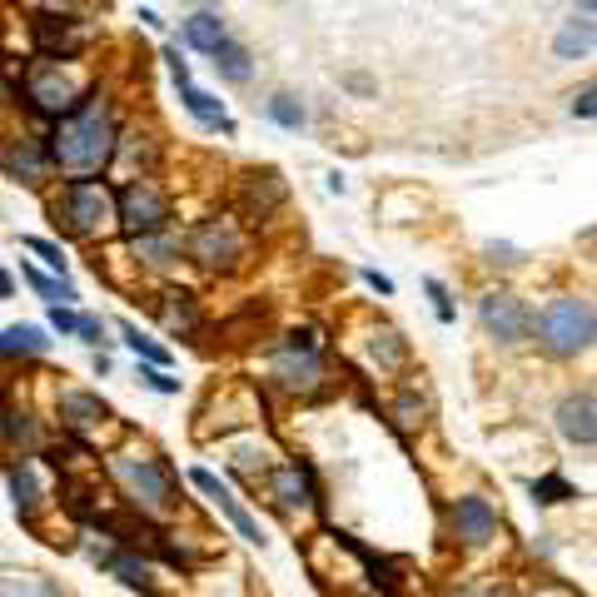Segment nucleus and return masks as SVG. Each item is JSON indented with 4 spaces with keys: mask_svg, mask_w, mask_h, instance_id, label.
Returning a JSON list of instances; mask_svg holds the SVG:
<instances>
[{
    "mask_svg": "<svg viewBox=\"0 0 597 597\" xmlns=\"http://www.w3.org/2000/svg\"><path fill=\"white\" fill-rule=\"evenodd\" d=\"M448 518H454V538L463 548H489L493 538H498V513H493L489 498H478V493L458 498Z\"/></svg>",
    "mask_w": 597,
    "mask_h": 597,
    "instance_id": "obj_11",
    "label": "nucleus"
},
{
    "mask_svg": "<svg viewBox=\"0 0 597 597\" xmlns=\"http://www.w3.org/2000/svg\"><path fill=\"white\" fill-rule=\"evenodd\" d=\"M110 418H115V413H110V403L100 399V393H66V399H60V424H66V434L85 438V444Z\"/></svg>",
    "mask_w": 597,
    "mask_h": 597,
    "instance_id": "obj_13",
    "label": "nucleus"
},
{
    "mask_svg": "<svg viewBox=\"0 0 597 597\" xmlns=\"http://www.w3.org/2000/svg\"><path fill=\"white\" fill-rule=\"evenodd\" d=\"M164 66H170V76L180 80V85H190V66L180 60V45H170V50H164Z\"/></svg>",
    "mask_w": 597,
    "mask_h": 597,
    "instance_id": "obj_37",
    "label": "nucleus"
},
{
    "mask_svg": "<svg viewBox=\"0 0 597 597\" xmlns=\"http://www.w3.org/2000/svg\"><path fill=\"white\" fill-rule=\"evenodd\" d=\"M55 229H66L70 239H100L115 225V190L95 185V180H70L60 195L50 199Z\"/></svg>",
    "mask_w": 597,
    "mask_h": 597,
    "instance_id": "obj_2",
    "label": "nucleus"
},
{
    "mask_svg": "<svg viewBox=\"0 0 597 597\" xmlns=\"http://www.w3.org/2000/svg\"><path fill=\"white\" fill-rule=\"evenodd\" d=\"M489 260L493 264H518V250H508V244H489Z\"/></svg>",
    "mask_w": 597,
    "mask_h": 597,
    "instance_id": "obj_40",
    "label": "nucleus"
},
{
    "mask_svg": "<svg viewBox=\"0 0 597 597\" xmlns=\"http://www.w3.org/2000/svg\"><path fill=\"white\" fill-rule=\"evenodd\" d=\"M567 498H577V489L567 483L563 473H548V478H532V503H567Z\"/></svg>",
    "mask_w": 597,
    "mask_h": 597,
    "instance_id": "obj_27",
    "label": "nucleus"
},
{
    "mask_svg": "<svg viewBox=\"0 0 597 597\" xmlns=\"http://www.w3.org/2000/svg\"><path fill=\"white\" fill-rule=\"evenodd\" d=\"M31 31H35V50H41V60H76V55L90 45V31L85 25H76L70 15H35Z\"/></svg>",
    "mask_w": 597,
    "mask_h": 597,
    "instance_id": "obj_10",
    "label": "nucleus"
},
{
    "mask_svg": "<svg viewBox=\"0 0 597 597\" xmlns=\"http://www.w3.org/2000/svg\"><path fill=\"white\" fill-rule=\"evenodd\" d=\"M538 344L553 358H577L593 348V305L577 294H558L538 314Z\"/></svg>",
    "mask_w": 597,
    "mask_h": 597,
    "instance_id": "obj_3",
    "label": "nucleus"
},
{
    "mask_svg": "<svg viewBox=\"0 0 597 597\" xmlns=\"http://www.w3.org/2000/svg\"><path fill=\"white\" fill-rule=\"evenodd\" d=\"M593 50V15H583V21H567V31L558 35V55L563 60H577V55Z\"/></svg>",
    "mask_w": 597,
    "mask_h": 597,
    "instance_id": "obj_26",
    "label": "nucleus"
},
{
    "mask_svg": "<svg viewBox=\"0 0 597 597\" xmlns=\"http://www.w3.org/2000/svg\"><path fill=\"white\" fill-rule=\"evenodd\" d=\"M0 160H5V170H11L21 185H45V174H50V150H45L41 140L11 145V150H0Z\"/></svg>",
    "mask_w": 597,
    "mask_h": 597,
    "instance_id": "obj_17",
    "label": "nucleus"
},
{
    "mask_svg": "<svg viewBox=\"0 0 597 597\" xmlns=\"http://www.w3.org/2000/svg\"><path fill=\"white\" fill-rule=\"evenodd\" d=\"M25 279H31V289L41 294L45 305H76V289H70L66 279H45V274H35V269H25Z\"/></svg>",
    "mask_w": 597,
    "mask_h": 597,
    "instance_id": "obj_31",
    "label": "nucleus"
},
{
    "mask_svg": "<svg viewBox=\"0 0 597 597\" xmlns=\"http://www.w3.org/2000/svg\"><path fill=\"white\" fill-rule=\"evenodd\" d=\"M115 225L130 239L164 234V229H170V199L154 190V180L135 174V180H125V185L115 190Z\"/></svg>",
    "mask_w": 597,
    "mask_h": 597,
    "instance_id": "obj_6",
    "label": "nucleus"
},
{
    "mask_svg": "<svg viewBox=\"0 0 597 597\" xmlns=\"http://www.w3.org/2000/svg\"><path fill=\"white\" fill-rule=\"evenodd\" d=\"M0 597H60V587L41 573H5L0 577Z\"/></svg>",
    "mask_w": 597,
    "mask_h": 597,
    "instance_id": "obj_25",
    "label": "nucleus"
},
{
    "mask_svg": "<svg viewBox=\"0 0 597 597\" xmlns=\"http://www.w3.org/2000/svg\"><path fill=\"white\" fill-rule=\"evenodd\" d=\"M50 348V338H45V329L35 324H11L5 334H0V354L11 358V354H45Z\"/></svg>",
    "mask_w": 597,
    "mask_h": 597,
    "instance_id": "obj_23",
    "label": "nucleus"
},
{
    "mask_svg": "<svg viewBox=\"0 0 597 597\" xmlns=\"http://www.w3.org/2000/svg\"><path fill=\"white\" fill-rule=\"evenodd\" d=\"M0 299H11V274L0 269Z\"/></svg>",
    "mask_w": 597,
    "mask_h": 597,
    "instance_id": "obj_42",
    "label": "nucleus"
},
{
    "mask_svg": "<svg viewBox=\"0 0 597 597\" xmlns=\"http://www.w3.org/2000/svg\"><path fill=\"white\" fill-rule=\"evenodd\" d=\"M76 338H85V344H100L105 338V324H100L95 314H80V334Z\"/></svg>",
    "mask_w": 597,
    "mask_h": 597,
    "instance_id": "obj_38",
    "label": "nucleus"
},
{
    "mask_svg": "<svg viewBox=\"0 0 597 597\" xmlns=\"http://www.w3.org/2000/svg\"><path fill=\"white\" fill-rule=\"evenodd\" d=\"M478 319H483L489 338H498V344H523L528 329H532L528 305H523L518 294H508V289H489V294H483V299H478Z\"/></svg>",
    "mask_w": 597,
    "mask_h": 597,
    "instance_id": "obj_8",
    "label": "nucleus"
},
{
    "mask_svg": "<svg viewBox=\"0 0 597 597\" xmlns=\"http://www.w3.org/2000/svg\"><path fill=\"white\" fill-rule=\"evenodd\" d=\"M85 80L70 70V60H35L31 70H25V100H31L41 115H66V110H76L80 100H85Z\"/></svg>",
    "mask_w": 597,
    "mask_h": 597,
    "instance_id": "obj_7",
    "label": "nucleus"
},
{
    "mask_svg": "<svg viewBox=\"0 0 597 597\" xmlns=\"http://www.w3.org/2000/svg\"><path fill=\"white\" fill-rule=\"evenodd\" d=\"M393 424H399L403 434H413V428L424 424V399H418L413 389H403V399L393 403Z\"/></svg>",
    "mask_w": 597,
    "mask_h": 597,
    "instance_id": "obj_32",
    "label": "nucleus"
},
{
    "mask_svg": "<svg viewBox=\"0 0 597 597\" xmlns=\"http://www.w3.org/2000/svg\"><path fill=\"white\" fill-rule=\"evenodd\" d=\"M25 244H31V250L41 254V260L50 264V269L60 274V279H66V254H60V244H50V239H25Z\"/></svg>",
    "mask_w": 597,
    "mask_h": 597,
    "instance_id": "obj_33",
    "label": "nucleus"
},
{
    "mask_svg": "<svg viewBox=\"0 0 597 597\" xmlns=\"http://www.w3.org/2000/svg\"><path fill=\"white\" fill-rule=\"evenodd\" d=\"M284 174L279 170H250V174H239V185H234V205H239V219H250V225H264V219L274 215V209L284 205Z\"/></svg>",
    "mask_w": 597,
    "mask_h": 597,
    "instance_id": "obj_9",
    "label": "nucleus"
},
{
    "mask_svg": "<svg viewBox=\"0 0 597 597\" xmlns=\"http://www.w3.org/2000/svg\"><path fill=\"white\" fill-rule=\"evenodd\" d=\"M269 119L274 125H284V130H299V125H305V105H299V95L279 90V95L269 100Z\"/></svg>",
    "mask_w": 597,
    "mask_h": 597,
    "instance_id": "obj_29",
    "label": "nucleus"
},
{
    "mask_svg": "<svg viewBox=\"0 0 597 597\" xmlns=\"http://www.w3.org/2000/svg\"><path fill=\"white\" fill-rule=\"evenodd\" d=\"M577 5H583V15H593V0H577Z\"/></svg>",
    "mask_w": 597,
    "mask_h": 597,
    "instance_id": "obj_44",
    "label": "nucleus"
},
{
    "mask_svg": "<svg viewBox=\"0 0 597 597\" xmlns=\"http://www.w3.org/2000/svg\"><path fill=\"white\" fill-rule=\"evenodd\" d=\"M269 493L279 498L284 513H299V508H309V503H319V483H314V473H309L305 458L274 468V473H269Z\"/></svg>",
    "mask_w": 597,
    "mask_h": 597,
    "instance_id": "obj_12",
    "label": "nucleus"
},
{
    "mask_svg": "<svg viewBox=\"0 0 597 597\" xmlns=\"http://www.w3.org/2000/svg\"><path fill=\"white\" fill-rule=\"evenodd\" d=\"M364 279H369L379 294H393V279H383V274H364Z\"/></svg>",
    "mask_w": 597,
    "mask_h": 597,
    "instance_id": "obj_41",
    "label": "nucleus"
},
{
    "mask_svg": "<svg viewBox=\"0 0 597 597\" xmlns=\"http://www.w3.org/2000/svg\"><path fill=\"white\" fill-rule=\"evenodd\" d=\"M140 379L150 383L154 393H180V383H174V379H170V374H164V369H154V364H145V369H140Z\"/></svg>",
    "mask_w": 597,
    "mask_h": 597,
    "instance_id": "obj_34",
    "label": "nucleus"
},
{
    "mask_svg": "<svg viewBox=\"0 0 597 597\" xmlns=\"http://www.w3.org/2000/svg\"><path fill=\"white\" fill-rule=\"evenodd\" d=\"M274 379H279V389H289V393H319V383H324V358L284 348V358L274 364Z\"/></svg>",
    "mask_w": 597,
    "mask_h": 597,
    "instance_id": "obj_16",
    "label": "nucleus"
},
{
    "mask_svg": "<svg viewBox=\"0 0 597 597\" xmlns=\"http://www.w3.org/2000/svg\"><path fill=\"white\" fill-rule=\"evenodd\" d=\"M489 597H518V593H513V587H493Z\"/></svg>",
    "mask_w": 597,
    "mask_h": 597,
    "instance_id": "obj_43",
    "label": "nucleus"
},
{
    "mask_svg": "<svg viewBox=\"0 0 597 597\" xmlns=\"http://www.w3.org/2000/svg\"><path fill=\"white\" fill-rule=\"evenodd\" d=\"M185 254L209 274H234V269H244V260H250V239H244V229L234 225V215H215V219H199L195 225Z\"/></svg>",
    "mask_w": 597,
    "mask_h": 597,
    "instance_id": "obj_5",
    "label": "nucleus"
},
{
    "mask_svg": "<svg viewBox=\"0 0 597 597\" xmlns=\"http://www.w3.org/2000/svg\"><path fill=\"white\" fill-rule=\"evenodd\" d=\"M558 428H563V438L567 444H577V448L597 444V399H593V389L567 393L563 409H558Z\"/></svg>",
    "mask_w": 597,
    "mask_h": 597,
    "instance_id": "obj_14",
    "label": "nucleus"
},
{
    "mask_svg": "<svg viewBox=\"0 0 597 597\" xmlns=\"http://www.w3.org/2000/svg\"><path fill=\"white\" fill-rule=\"evenodd\" d=\"M119 334H125V344H130L135 354L145 358V364H154V369H164V364H170V348H160L154 338H145L135 324H119Z\"/></svg>",
    "mask_w": 597,
    "mask_h": 597,
    "instance_id": "obj_30",
    "label": "nucleus"
},
{
    "mask_svg": "<svg viewBox=\"0 0 597 597\" xmlns=\"http://www.w3.org/2000/svg\"><path fill=\"white\" fill-rule=\"evenodd\" d=\"M215 70L229 80V85H244V80L254 76V60H250V50L239 41H219V50H215Z\"/></svg>",
    "mask_w": 597,
    "mask_h": 597,
    "instance_id": "obj_22",
    "label": "nucleus"
},
{
    "mask_svg": "<svg viewBox=\"0 0 597 597\" xmlns=\"http://www.w3.org/2000/svg\"><path fill=\"white\" fill-rule=\"evenodd\" d=\"M180 95H185V110L199 119V125H209V130H225V135H234V119L225 115V105H219L209 90H199V85H180Z\"/></svg>",
    "mask_w": 597,
    "mask_h": 597,
    "instance_id": "obj_19",
    "label": "nucleus"
},
{
    "mask_svg": "<svg viewBox=\"0 0 597 597\" xmlns=\"http://www.w3.org/2000/svg\"><path fill=\"white\" fill-rule=\"evenodd\" d=\"M135 254H140L145 264H154V269H164V264H174L180 260V250H174L164 234H145V239H135Z\"/></svg>",
    "mask_w": 597,
    "mask_h": 597,
    "instance_id": "obj_28",
    "label": "nucleus"
},
{
    "mask_svg": "<svg viewBox=\"0 0 597 597\" xmlns=\"http://www.w3.org/2000/svg\"><path fill=\"white\" fill-rule=\"evenodd\" d=\"M105 567H110V573H115L125 587H135V593H154L150 567H145L135 553H110V558H105Z\"/></svg>",
    "mask_w": 597,
    "mask_h": 597,
    "instance_id": "obj_24",
    "label": "nucleus"
},
{
    "mask_svg": "<svg viewBox=\"0 0 597 597\" xmlns=\"http://www.w3.org/2000/svg\"><path fill=\"white\" fill-rule=\"evenodd\" d=\"M50 324L60 329V334H80V314H70L66 305H50Z\"/></svg>",
    "mask_w": 597,
    "mask_h": 597,
    "instance_id": "obj_35",
    "label": "nucleus"
},
{
    "mask_svg": "<svg viewBox=\"0 0 597 597\" xmlns=\"http://www.w3.org/2000/svg\"><path fill=\"white\" fill-rule=\"evenodd\" d=\"M11 498H15V513H21L25 523H35V513L45 508V493H41V483H35L31 463H15L11 468Z\"/></svg>",
    "mask_w": 597,
    "mask_h": 597,
    "instance_id": "obj_21",
    "label": "nucleus"
},
{
    "mask_svg": "<svg viewBox=\"0 0 597 597\" xmlns=\"http://www.w3.org/2000/svg\"><path fill=\"white\" fill-rule=\"evenodd\" d=\"M110 473L125 483V493L135 498V508H145V513H170L174 503V493H180V478H174V468L164 463V458H125V454H115L110 458Z\"/></svg>",
    "mask_w": 597,
    "mask_h": 597,
    "instance_id": "obj_4",
    "label": "nucleus"
},
{
    "mask_svg": "<svg viewBox=\"0 0 597 597\" xmlns=\"http://www.w3.org/2000/svg\"><path fill=\"white\" fill-rule=\"evenodd\" d=\"M115 119H110V105L100 95H85L76 110L55 119V135H50V164H60L66 174L76 180H90L100 174L110 160H115Z\"/></svg>",
    "mask_w": 597,
    "mask_h": 597,
    "instance_id": "obj_1",
    "label": "nucleus"
},
{
    "mask_svg": "<svg viewBox=\"0 0 597 597\" xmlns=\"http://www.w3.org/2000/svg\"><path fill=\"white\" fill-rule=\"evenodd\" d=\"M185 45L190 50H205V55H215L219 50V41H229V31H225V21H219L215 11H199V15H190L185 21Z\"/></svg>",
    "mask_w": 597,
    "mask_h": 597,
    "instance_id": "obj_20",
    "label": "nucleus"
},
{
    "mask_svg": "<svg viewBox=\"0 0 597 597\" xmlns=\"http://www.w3.org/2000/svg\"><path fill=\"white\" fill-rule=\"evenodd\" d=\"M573 115H577V119H593V85H583V90L573 95Z\"/></svg>",
    "mask_w": 597,
    "mask_h": 597,
    "instance_id": "obj_39",
    "label": "nucleus"
},
{
    "mask_svg": "<svg viewBox=\"0 0 597 597\" xmlns=\"http://www.w3.org/2000/svg\"><path fill=\"white\" fill-rule=\"evenodd\" d=\"M190 483H195L199 493H209V498H215L219 508L229 513V523H234V528H239V538H244V543H260V548H264V528H260V523H254L244 508H239V498L225 489V483H219L215 473H209V468H195V473H190Z\"/></svg>",
    "mask_w": 597,
    "mask_h": 597,
    "instance_id": "obj_15",
    "label": "nucleus"
},
{
    "mask_svg": "<svg viewBox=\"0 0 597 597\" xmlns=\"http://www.w3.org/2000/svg\"><path fill=\"white\" fill-rule=\"evenodd\" d=\"M428 294H434V309H438V319L444 324H454V305H448V289L438 279H428Z\"/></svg>",
    "mask_w": 597,
    "mask_h": 597,
    "instance_id": "obj_36",
    "label": "nucleus"
},
{
    "mask_svg": "<svg viewBox=\"0 0 597 597\" xmlns=\"http://www.w3.org/2000/svg\"><path fill=\"white\" fill-rule=\"evenodd\" d=\"M160 319H164V329H170V334H199V299L190 289H164L160 294Z\"/></svg>",
    "mask_w": 597,
    "mask_h": 597,
    "instance_id": "obj_18",
    "label": "nucleus"
}]
</instances>
